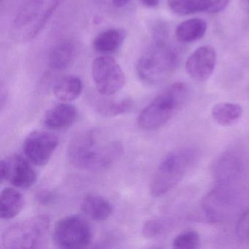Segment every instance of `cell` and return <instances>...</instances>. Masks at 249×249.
Returning <instances> with one entry per match:
<instances>
[{
    "mask_svg": "<svg viewBox=\"0 0 249 249\" xmlns=\"http://www.w3.org/2000/svg\"><path fill=\"white\" fill-rule=\"evenodd\" d=\"M234 196L231 184H217L202 199L201 206L206 218L213 223L224 220L232 206Z\"/></svg>",
    "mask_w": 249,
    "mask_h": 249,
    "instance_id": "8fae6325",
    "label": "cell"
},
{
    "mask_svg": "<svg viewBox=\"0 0 249 249\" xmlns=\"http://www.w3.org/2000/svg\"><path fill=\"white\" fill-rule=\"evenodd\" d=\"M81 208L89 218L97 221L107 219L113 213V207L107 199L92 194L83 198Z\"/></svg>",
    "mask_w": 249,
    "mask_h": 249,
    "instance_id": "9a60e30c",
    "label": "cell"
},
{
    "mask_svg": "<svg viewBox=\"0 0 249 249\" xmlns=\"http://www.w3.org/2000/svg\"><path fill=\"white\" fill-rule=\"evenodd\" d=\"M164 29L159 28L152 44L141 56L137 72L146 84L157 85L167 81L178 67L180 54L167 38Z\"/></svg>",
    "mask_w": 249,
    "mask_h": 249,
    "instance_id": "7a4b0ae2",
    "label": "cell"
},
{
    "mask_svg": "<svg viewBox=\"0 0 249 249\" xmlns=\"http://www.w3.org/2000/svg\"><path fill=\"white\" fill-rule=\"evenodd\" d=\"M91 74L99 93L110 96L120 91L126 83V76L114 58L108 55L98 56L93 61Z\"/></svg>",
    "mask_w": 249,
    "mask_h": 249,
    "instance_id": "ba28073f",
    "label": "cell"
},
{
    "mask_svg": "<svg viewBox=\"0 0 249 249\" xmlns=\"http://www.w3.org/2000/svg\"><path fill=\"white\" fill-rule=\"evenodd\" d=\"M169 8L178 15L188 16L205 12V0H167Z\"/></svg>",
    "mask_w": 249,
    "mask_h": 249,
    "instance_id": "603a6c76",
    "label": "cell"
},
{
    "mask_svg": "<svg viewBox=\"0 0 249 249\" xmlns=\"http://www.w3.org/2000/svg\"><path fill=\"white\" fill-rule=\"evenodd\" d=\"M92 230L89 223L79 215L61 218L53 227V243L61 249L87 247L92 240Z\"/></svg>",
    "mask_w": 249,
    "mask_h": 249,
    "instance_id": "52a82bcc",
    "label": "cell"
},
{
    "mask_svg": "<svg viewBox=\"0 0 249 249\" xmlns=\"http://www.w3.org/2000/svg\"><path fill=\"white\" fill-rule=\"evenodd\" d=\"M56 195L49 190H42L37 195V199L43 205H49L54 201Z\"/></svg>",
    "mask_w": 249,
    "mask_h": 249,
    "instance_id": "83f0119b",
    "label": "cell"
},
{
    "mask_svg": "<svg viewBox=\"0 0 249 249\" xmlns=\"http://www.w3.org/2000/svg\"><path fill=\"white\" fill-rule=\"evenodd\" d=\"M31 163L19 155H13L2 160L0 164L1 180L8 181L20 189L31 188L37 179V172Z\"/></svg>",
    "mask_w": 249,
    "mask_h": 249,
    "instance_id": "9c48e42d",
    "label": "cell"
},
{
    "mask_svg": "<svg viewBox=\"0 0 249 249\" xmlns=\"http://www.w3.org/2000/svg\"><path fill=\"white\" fill-rule=\"evenodd\" d=\"M199 236L196 231H187L178 234L173 242L176 249H195L199 247Z\"/></svg>",
    "mask_w": 249,
    "mask_h": 249,
    "instance_id": "cb8c5ba5",
    "label": "cell"
},
{
    "mask_svg": "<svg viewBox=\"0 0 249 249\" xmlns=\"http://www.w3.org/2000/svg\"><path fill=\"white\" fill-rule=\"evenodd\" d=\"M244 8L247 11L248 14H249V0H245Z\"/></svg>",
    "mask_w": 249,
    "mask_h": 249,
    "instance_id": "4dcf8cb0",
    "label": "cell"
},
{
    "mask_svg": "<svg viewBox=\"0 0 249 249\" xmlns=\"http://www.w3.org/2000/svg\"><path fill=\"white\" fill-rule=\"evenodd\" d=\"M241 172V162L233 154L220 157L213 166L214 178L217 184H231Z\"/></svg>",
    "mask_w": 249,
    "mask_h": 249,
    "instance_id": "5bb4252c",
    "label": "cell"
},
{
    "mask_svg": "<svg viewBox=\"0 0 249 249\" xmlns=\"http://www.w3.org/2000/svg\"><path fill=\"white\" fill-rule=\"evenodd\" d=\"M142 4L147 8H156L160 4V0H141Z\"/></svg>",
    "mask_w": 249,
    "mask_h": 249,
    "instance_id": "f1b7e54d",
    "label": "cell"
},
{
    "mask_svg": "<svg viewBox=\"0 0 249 249\" xmlns=\"http://www.w3.org/2000/svg\"><path fill=\"white\" fill-rule=\"evenodd\" d=\"M58 143L57 136L54 134L47 131L37 130L26 138L23 150L32 164L43 167L50 161Z\"/></svg>",
    "mask_w": 249,
    "mask_h": 249,
    "instance_id": "30bf717a",
    "label": "cell"
},
{
    "mask_svg": "<svg viewBox=\"0 0 249 249\" xmlns=\"http://www.w3.org/2000/svg\"><path fill=\"white\" fill-rule=\"evenodd\" d=\"M76 46L71 41L59 43L51 51L49 66L53 71H62L72 66L76 57Z\"/></svg>",
    "mask_w": 249,
    "mask_h": 249,
    "instance_id": "2e32d148",
    "label": "cell"
},
{
    "mask_svg": "<svg viewBox=\"0 0 249 249\" xmlns=\"http://www.w3.org/2000/svg\"><path fill=\"white\" fill-rule=\"evenodd\" d=\"M205 11L209 14H217L224 11L230 0H205Z\"/></svg>",
    "mask_w": 249,
    "mask_h": 249,
    "instance_id": "4316f807",
    "label": "cell"
},
{
    "mask_svg": "<svg viewBox=\"0 0 249 249\" xmlns=\"http://www.w3.org/2000/svg\"><path fill=\"white\" fill-rule=\"evenodd\" d=\"M187 95L186 84L170 86L141 111L137 121L138 126L147 131L162 127L183 107Z\"/></svg>",
    "mask_w": 249,
    "mask_h": 249,
    "instance_id": "3957f363",
    "label": "cell"
},
{
    "mask_svg": "<svg viewBox=\"0 0 249 249\" xmlns=\"http://www.w3.org/2000/svg\"><path fill=\"white\" fill-rule=\"evenodd\" d=\"M243 113V109L238 104L219 103L212 108V116L215 122L221 126H230L237 122Z\"/></svg>",
    "mask_w": 249,
    "mask_h": 249,
    "instance_id": "44dd1931",
    "label": "cell"
},
{
    "mask_svg": "<svg viewBox=\"0 0 249 249\" xmlns=\"http://www.w3.org/2000/svg\"><path fill=\"white\" fill-rule=\"evenodd\" d=\"M168 226L167 220L164 218H152L148 220L142 227V232L146 238H154L164 232Z\"/></svg>",
    "mask_w": 249,
    "mask_h": 249,
    "instance_id": "d4e9b609",
    "label": "cell"
},
{
    "mask_svg": "<svg viewBox=\"0 0 249 249\" xmlns=\"http://www.w3.org/2000/svg\"><path fill=\"white\" fill-rule=\"evenodd\" d=\"M24 196L17 189L8 187L0 195V216L2 219L15 218L22 211Z\"/></svg>",
    "mask_w": 249,
    "mask_h": 249,
    "instance_id": "ac0fdd59",
    "label": "cell"
},
{
    "mask_svg": "<svg viewBox=\"0 0 249 249\" xmlns=\"http://www.w3.org/2000/svg\"><path fill=\"white\" fill-rule=\"evenodd\" d=\"M50 220L37 215L11 226L4 232L2 244L6 249H45L49 243Z\"/></svg>",
    "mask_w": 249,
    "mask_h": 249,
    "instance_id": "5b68a950",
    "label": "cell"
},
{
    "mask_svg": "<svg viewBox=\"0 0 249 249\" xmlns=\"http://www.w3.org/2000/svg\"><path fill=\"white\" fill-rule=\"evenodd\" d=\"M134 103L130 99H124L119 101H106L100 103L97 110L100 116L104 117H114L124 114L133 107Z\"/></svg>",
    "mask_w": 249,
    "mask_h": 249,
    "instance_id": "7402d4cb",
    "label": "cell"
},
{
    "mask_svg": "<svg viewBox=\"0 0 249 249\" xmlns=\"http://www.w3.org/2000/svg\"><path fill=\"white\" fill-rule=\"evenodd\" d=\"M78 116L75 106L68 103H60L46 112L43 124L51 130H62L72 126Z\"/></svg>",
    "mask_w": 249,
    "mask_h": 249,
    "instance_id": "4fadbf2b",
    "label": "cell"
},
{
    "mask_svg": "<svg viewBox=\"0 0 249 249\" xmlns=\"http://www.w3.org/2000/svg\"><path fill=\"white\" fill-rule=\"evenodd\" d=\"M236 232L240 238H249V209L239 218L236 225Z\"/></svg>",
    "mask_w": 249,
    "mask_h": 249,
    "instance_id": "484cf974",
    "label": "cell"
},
{
    "mask_svg": "<svg viewBox=\"0 0 249 249\" xmlns=\"http://www.w3.org/2000/svg\"><path fill=\"white\" fill-rule=\"evenodd\" d=\"M207 30V23L201 18H192L180 23L176 30V39L181 43H192L202 38Z\"/></svg>",
    "mask_w": 249,
    "mask_h": 249,
    "instance_id": "ffe728a7",
    "label": "cell"
},
{
    "mask_svg": "<svg viewBox=\"0 0 249 249\" xmlns=\"http://www.w3.org/2000/svg\"><path fill=\"white\" fill-rule=\"evenodd\" d=\"M124 30L111 28L97 35L93 42V47L99 53L106 55L116 52L120 48L126 37Z\"/></svg>",
    "mask_w": 249,
    "mask_h": 249,
    "instance_id": "e0dca14e",
    "label": "cell"
},
{
    "mask_svg": "<svg viewBox=\"0 0 249 249\" xmlns=\"http://www.w3.org/2000/svg\"><path fill=\"white\" fill-rule=\"evenodd\" d=\"M130 0H113V4L116 8H121L127 5Z\"/></svg>",
    "mask_w": 249,
    "mask_h": 249,
    "instance_id": "f546056e",
    "label": "cell"
},
{
    "mask_svg": "<svg viewBox=\"0 0 249 249\" xmlns=\"http://www.w3.org/2000/svg\"><path fill=\"white\" fill-rule=\"evenodd\" d=\"M64 0H28L14 21L16 30L21 32L24 41L33 40L44 28Z\"/></svg>",
    "mask_w": 249,
    "mask_h": 249,
    "instance_id": "8992f818",
    "label": "cell"
},
{
    "mask_svg": "<svg viewBox=\"0 0 249 249\" xmlns=\"http://www.w3.org/2000/svg\"><path fill=\"white\" fill-rule=\"evenodd\" d=\"M198 156L197 151L192 148L176 150L166 156L151 179V195L159 197L173 189L195 164Z\"/></svg>",
    "mask_w": 249,
    "mask_h": 249,
    "instance_id": "277c9868",
    "label": "cell"
},
{
    "mask_svg": "<svg viewBox=\"0 0 249 249\" xmlns=\"http://www.w3.org/2000/svg\"><path fill=\"white\" fill-rule=\"evenodd\" d=\"M216 52L211 46L198 48L188 58L186 69L191 78L198 82H205L213 73L216 65Z\"/></svg>",
    "mask_w": 249,
    "mask_h": 249,
    "instance_id": "7c38bea8",
    "label": "cell"
},
{
    "mask_svg": "<svg viewBox=\"0 0 249 249\" xmlns=\"http://www.w3.org/2000/svg\"><path fill=\"white\" fill-rule=\"evenodd\" d=\"M122 144L98 131L89 130L72 140L68 150L70 162L80 170L100 172L110 168L122 154Z\"/></svg>",
    "mask_w": 249,
    "mask_h": 249,
    "instance_id": "6da1fadb",
    "label": "cell"
},
{
    "mask_svg": "<svg viewBox=\"0 0 249 249\" xmlns=\"http://www.w3.org/2000/svg\"><path fill=\"white\" fill-rule=\"evenodd\" d=\"M83 90L82 81L76 76H65L59 79L53 87V91L56 99L70 103L76 100Z\"/></svg>",
    "mask_w": 249,
    "mask_h": 249,
    "instance_id": "d6986e66",
    "label": "cell"
}]
</instances>
